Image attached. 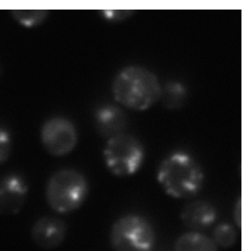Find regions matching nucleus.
Instances as JSON below:
<instances>
[{
    "mask_svg": "<svg viewBox=\"0 0 251 251\" xmlns=\"http://www.w3.org/2000/svg\"><path fill=\"white\" fill-rule=\"evenodd\" d=\"M110 244L115 251H153L156 232L146 218L138 214H127L113 224Z\"/></svg>",
    "mask_w": 251,
    "mask_h": 251,
    "instance_id": "obj_4",
    "label": "nucleus"
},
{
    "mask_svg": "<svg viewBox=\"0 0 251 251\" xmlns=\"http://www.w3.org/2000/svg\"><path fill=\"white\" fill-rule=\"evenodd\" d=\"M174 251H218L212 238L196 231L180 235L174 245Z\"/></svg>",
    "mask_w": 251,
    "mask_h": 251,
    "instance_id": "obj_11",
    "label": "nucleus"
},
{
    "mask_svg": "<svg viewBox=\"0 0 251 251\" xmlns=\"http://www.w3.org/2000/svg\"><path fill=\"white\" fill-rule=\"evenodd\" d=\"M28 183L18 174H7L0 178V215L18 214L28 196Z\"/></svg>",
    "mask_w": 251,
    "mask_h": 251,
    "instance_id": "obj_7",
    "label": "nucleus"
},
{
    "mask_svg": "<svg viewBox=\"0 0 251 251\" xmlns=\"http://www.w3.org/2000/svg\"><path fill=\"white\" fill-rule=\"evenodd\" d=\"M217 247L223 249H230L238 241V232L231 224H219L213 231V238Z\"/></svg>",
    "mask_w": 251,
    "mask_h": 251,
    "instance_id": "obj_14",
    "label": "nucleus"
},
{
    "mask_svg": "<svg viewBox=\"0 0 251 251\" xmlns=\"http://www.w3.org/2000/svg\"><path fill=\"white\" fill-rule=\"evenodd\" d=\"M97 130L109 139L123 134L127 125L126 113L115 105H103L95 113Z\"/></svg>",
    "mask_w": 251,
    "mask_h": 251,
    "instance_id": "obj_10",
    "label": "nucleus"
},
{
    "mask_svg": "<svg viewBox=\"0 0 251 251\" xmlns=\"http://www.w3.org/2000/svg\"><path fill=\"white\" fill-rule=\"evenodd\" d=\"M112 94L119 104L141 112L162 99V86L154 73L131 65L117 74L112 83Z\"/></svg>",
    "mask_w": 251,
    "mask_h": 251,
    "instance_id": "obj_1",
    "label": "nucleus"
},
{
    "mask_svg": "<svg viewBox=\"0 0 251 251\" xmlns=\"http://www.w3.org/2000/svg\"><path fill=\"white\" fill-rule=\"evenodd\" d=\"M133 14L131 11H117V10H104L101 12V15L105 19L111 21H118L130 17Z\"/></svg>",
    "mask_w": 251,
    "mask_h": 251,
    "instance_id": "obj_16",
    "label": "nucleus"
},
{
    "mask_svg": "<svg viewBox=\"0 0 251 251\" xmlns=\"http://www.w3.org/2000/svg\"><path fill=\"white\" fill-rule=\"evenodd\" d=\"M218 213L215 207L205 201H194L187 203L180 212L183 225L191 231L200 232L212 226L217 221Z\"/></svg>",
    "mask_w": 251,
    "mask_h": 251,
    "instance_id": "obj_9",
    "label": "nucleus"
},
{
    "mask_svg": "<svg viewBox=\"0 0 251 251\" xmlns=\"http://www.w3.org/2000/svg\"><path fill=\"white\" fill-rule=\"evenodd\" d=\"M144 148L134 136L126 133L108 139L103 149V160L108 170L117 177H129L143 166Z\"/></svg>",
    "mask_w": 251,
    "mask_h": 251,
    "instance_id": "obj_5",
    "label": "nucleus"
},
{
    "mask_svg": "<svg viewBox=\"0 0 251 251\" xmlns=\"http://www.w3.org/2000/svg\"><path fill=\"white\" fill-rule=\"evenodd\" d=\"M13 139L10 132L0 126V165L7 162L11 156Z\"/></svg>",
    "mask_w": 251,
    "mask_h": 251,
    "instance_id": "obj_15",
    "label": "nucleus"
},
{
    "mask_svg": "<svg viewBox=\"0 0 251 251\" xmlns=\"http://www.w3.org/2000/svg\"><path fill=\"white\" fill-rule=\"evenodd\" d=\"M67 226L64 221L56 217H42L34 224L31 236L37 247L52 251L58 248L65 240Z\"/></svg>",
    "mask_w": 251,
    "mask_h": 251,
    "instance_id": "obj_8",
    "label": "nucleus"
},
{
    "mask_svg": "<svg viewBox=\"0 0 251 251\" xmlns=\"http://www.w3.org/2000/svg\"><path fill=\"white\" fill-rule=\"evenodd\" d=\"M0 76H1V68H0Z\"/></svg>",
    "mask_w": 251,
    "mask_h": 251,
    "instance_id": "obj_18",
    "label": "nucleus"
},
{
    "mask_svg": "<svg viewBox=\"0 0 251 251\" xmlns=\"http://www.w3.org/2000/svg\"><path fill=\"white\" fill-rule=\"evenodd\" d=\"M11 14L21 26L29 29L38 27L49 16L46 10H14Z\"/></svg>",
    "mask_w": 251,
    "mask_h": 251,
    "instance_id": "obj_12",
    "label": "nucleus"
},
{
    "mask_svg": "<svg viewBox=\"0 0 251 251\" xmlns=\"http://www.w3.org/2000/svg\"><path fill=\"white\" fill-rule=\"evenodd\" d=\"M89 183L86 178L74 169H60L48 179L45 197L48 205L58 214L77 210L86 201Z\"/></svg>",
    "mask_w": 251,
    "mask_h": 251,
    "instance_id": "obj_3",
    "label": "nucleus"
},
{
    "mask_svg": "<svg viewBox=\"0 0 251 251\" xmlns=\"http://www.w3.org/2000/svg\"><path fill=\"white\" fill-rule=\"evenodd\" d=\"M164 98L165 105L170 109L179 108L184 103L186 99V89L184 86L176 81L167 83L162 88V98Z\"/></svg>",
    "mask_w": 251,
    "mask_h": 251,
    "instance_id": "obj_13",
    "label": "nucleus"
},
{
    "mask_svg": "<svg viewBox=\"0 0 251 251\" xmlns=\"http://www.w3.org/2000/svg\"><path fill=\"white\" fill-rule=\"evenodd\" d=\"M157 180L162 190L174 199H189L196 196L204 182L202 168L190 155L175 152L160 164Z\"/></svg>",
    "mask_w": 251,
    "mask_h": 251,
    "instance_id": "obj_2",
    "label": "nucleus"
},
{
    "mask_svg": "<svg viewBox=\"0 0 251 251\" xmlns=\"http://www.w3.org/2000/svg\"><path fill=\"white\" fill-rule=\"evenodd\" d=\"M77 139L75 126L63 117L47 120L40 130L42 146L53 157H64L70 154L77 144Z\"/></svg>",
    "mask_w": 251,
    "mask_h": 251,
    "instance_id": "obj_6",
    "label": "nucleus"
},
{
    "mask_svg": "<svg viewBox=\"0 0 251 251\" xmlns=\"http://www.w3.org/2000/svg\"><path fill=\"white\" fill-rule=\"evenodd\" d=\"M233 218L235 225L237 226V227L241 228V226H242V201H241V199L238 200V201L236 202V205L234 207Z\"/></svg>",
    "mask_w": 251,
    "mask_h": 251,
    "instance_id": "obj_17",
    "label": "nucleus"
}]
</instances>
